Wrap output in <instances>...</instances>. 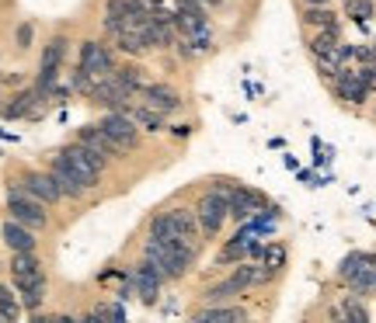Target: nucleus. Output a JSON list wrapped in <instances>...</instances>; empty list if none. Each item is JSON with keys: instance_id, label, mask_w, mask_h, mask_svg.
<instances>
[{"instance_id": "obj_6", "label": "nucleus", "mask_w": 376, "mask_h": 323, "mask_svg": "<svg viewBox=\"0 0 376 323\" xmlns=\"http://www.w3.org/2000/svg\"><path fill=\"white\" fill-rule=\"evenodd\" d=\"M8 212H11V219L25 222L28 229H42V226L49 222L46 202H39V198L28 195L25 188H11V191H8Z\"/></svg>"}, {"instance_id": "obj_33", "label": "nucleus", "mask_w": 376, "mask_h": 323, "mask_svg": "<svg viewBox=\"0 0 376 323\" xmlns=\"http://www.w3.org/2000/svg\"><path fill=\"white\" fill-rule=\"evenodd\" d=\"M373 53H376V49H373Z\"/></svg>"}, {"instance_id": "obj_13", "label": "nucleus", "mask_w": 376, "mask_h": 323, "mask_svg": "<svg viewBox=\"0 0 376 323\" xmlns=\"http://www.w3.org/2000/svg\"><path fill=\"white\" fill-rule=\"evenodd\" d=\"M334 91H338V98L341 101H348V105H366V94H369V84L359 77V70H338V77H334Z\"/></svg>"}, {"instance_id": "obj_27", "label": "nucleus", "mask_w": 376, "mask_h": 323, "mask_svg": "<svg viewBox=\"0 0 376 323\" xmlns=\"http://www.w3.org/2000/svg\"><path fill=\"white\" fill-rule=\"evenodd\" d=\"M341 316H348V320H355V323H369V309L352 295V299H345V309H341Z\"/></svg>"}, {"instance_id": "obj_25", "label": "nucleus", "mask_w": 376, "mask_h": 323, "mask_svg": "<svg viewBox=\"0 0 376 323\" xmlns=\"http://www.w3.org/2000/svg\"><path fill=\"white\" fill-rule=\"evenodd\" d=\"M345 11H348V18H352V21L366 25V21L373 18V0H348Z\"/></svg>"}, {"instance_id": "obj_26", "label": "nucleus", "mask_w": 376, "mask_h": 323, "mask_svg": "<svg viewBox=\"0 0 376 323\" xmlns=\"http://www.w3.org/2000/svg\"><path fill=\"white\" fill-rule=\"evenodd\" d=\"M306 25H317V28H338V21H334V15L327 11V4H324V8H310V11H306Z\"/></svg>"}, {"instance_id": "obj_22", "label": "nucleus", "mask_w": 376, "mask_h": 323, "mask_svg": "<svg viewBox=\"0 0 376 323\" xmlns=\"http://www.w3.org/2000/svg\"><path fill=\"white\" fill-rule=\"evenodd\" d=\"M244 316H247L244 309H237V306H220V302H213V306H206V309L195 313V320H206V323H230V320H244Z\"/></svg>"}, {"instance_id": "obj_28", "label": "nucleus", "mask_w": 376, "mask_h": 323, "mask_svg": "<svg viewBox=\"0 0 376 323\" xmlns=\"http://www.w3.org/2000/svg\"><path fill=\"white\" fill-rule=\"evenodd\" d=\"M366 257H369V254H348V257H345V261L338 264V274H341V278L348 281V278H352V271H355V268H359V264H362Z\"/></svg>"}, {"instance_id": "obj_18", "label": "nucleus", "mask_w": 376, "mask_h": 323, "mask_svg": "<svg viewBox=\"0 0 376 323\" xmlns=\"http://www.w3.org/2000/svg\"><path fill=\"white\" fill-rule=\"evenodd\" d=\"M122 112H126V115H129V119H133L143 132H164V129H167V125H164V119H167V115H161V112H157V108H150V105H133V101H129Z\"/></svg>"}, {"instance_id": "obj_10", "label": "nucleus", "mask_w": 376, "mask_h": 323, "mask_svg": "<svg viewBox=\"0 0 376 323\" xmlns=\"http://www.w3.org/2000/svg\"><path fill=\"white\" fill-rule=\"evenodd\" d=\"M98 125H101L108 136H115L126 150H136V146H140V132H143V129H140V125H136L126 112H108Z\"/></svg>"}, {"instance_id": "obj_31", "label": "nucleus", "mask_w": 376, "mask_h": 323, "mask_svg": "<svg viewBox=\"0 0 376 323\" xmlns=\"http://www.w3.org/2000/svg\"><path fill=\"white\" fill-rule=\"evenodd\" d=\"M202 4H209V8H220V4H223V0H202Z\"/></svg>"}, {"instance_id": "obj_29", "label": "nucleus", "mask_w": 376, "mask_h": 323, "mask_svg": "<svg viewBox=\"0 0 376 323\" xmlns=\"http://www.w3.org/2000/svg\"><path fill=\"white\" fill-rule=\"evenodd\" d=\"M32 35H35V32H32V25H22V28H18V46H22V49H28V46H32Z\"/></svg>"}, {"instance_id": "obj_2", "label": "nucleus", "mask_w": 376, "mask_h": 323, "mask_svg": "<svg viewBox=\"0 0 376 323\" xmlns=\"http://www.w3.org/2000/svg\"><path fill=\"white\" fill-rule=\"evenodd\" d=\"M199 216L195 209H171V212H157L150 219V236H164V240H185L192 247H199Z\"/></svg>"}, {"instance_id": "obj_16", "label": "nucleus", "mask_w": 376, "mask_h": 323, "mask_svg": "<svg viewBox=\"0 0 376 323\" xmlns=\"http://www.w3.org/2000/svg\"><path fill=\"white\" fill-rule=\"evenodd\" d=\"M258 209H265V195L261 191H254V188H234L230 191V219L247 222Z\"/></svg>"}, {"instance_id": "obj_5", "label": "nucleus", "mask_w": 376, "mask_h": 323, "mask_svg": "<svg viewBox=\"0 0 376 323\" xmlns=\"http://www.w3.org/2000/svg\"><path fill=\"white\" fill-rule=\"evenodd\" d=\"M254 285H258V264L240 261V264H237V271H234L230 278H223V281L209 285V288L202 292V299H206V302H227V299H234V295H244V292H247V288H254Z\"/></svg>"}, {"instance_id": "obj_7", "label": "nucleus", "mask_w": 376, "mask_h": 323, "mask_svg": "<svg viewBox=\"0 0 376 323\" xmlns=\"http://www.w3.org/2000/svg\"><path fill=\"white\" fill-rule=\"evenodd\" d=\"M67 49H70V39H67V35H53V39H49V46H46V53H42L39 80H35L39 91L49 94V91L56 87V73H60V63L67 60Z\"/></svg>"}, {"instance_id": "obj_19", "label": "nucleus", "mask_w": 376, "mask_h": 323, "mask_svg": "<svg viewBox=\"0 0 376 323\" xmlns=\"http://www.w3.org/2000/svg\"><path fill=\"white\" fill-rule=\"evenodd\" d=\"M0 236H4V243H8L11 250H35L32 229H28L25 222H18V219H8L4 226H0Z\"/></svg>"}, {"instance_id": "obj_30", "label": "nucleus", "mask_w": 376, "mask_h": 323, "mask_svg": "<svg viewBox=\"0 0 376 323\" xmlns=\"http://www.w3.org/2000/svg\"><path fill=\"white\" fill-rule=\"evenodd\" d=\"M327 0H306V8H324Z\"/></svg>"}, {"instance_id": "obj_23", "label": "nucleus", "mask_w": 376, "mask_h": 323, "mask_svg": "<svg viewBox=\"0 0 376 323\" xmlns=\"http://www.w3.org/2000/svg\"><path fill=\"white\" fill-rule=\"evenodd\" d=\"M112 73H115V77H119V80H122L126 87H133L136 94H140V91L147 87V77H143L147 70H143V67H136V63H126V67H115Z\"/></svg>"}, {"instance_id": "obj_8", "label": "nucleus", "mask_w": 376, "mask_h": 323, "mask_svg": "<svg viewBox=\"0 0 376 323\" xmlns=\"http://www.w3.org/2000/svg\"><path fill=\"white\" fill-rule=\"evenodd\" d=\"M81 70H88L98 84L115 70V53L108 49V46H101V42H84L81 46V63H77Z\"/></svg>"}, {"instance_id": "obj_15", "label": "nucleus", "mask_w": 376, "mask_h": 323, "mask_svg": "<svg viewBox=\"0 0 376 323\" xmlns=\"http://www.w3.org/2000/svg\"><path fill=\"white\" fill-rule=\"evenodd\" d=\"M49 174L56 177V184H60V191H63V198H84V191H88V184L74 174V167L56 153L53 160H49Z\"/></svg>"}, {"instance_id": "obj_20", "label": "nucleus", "mask_w": 376, "mask_h": 323, "mask_svg": "<svg viewBox=\"0 0 376 323\" xmlns=\"http://www.w3.org/2000/svg\"><path fill=\"white\" fill-rule=\"evenodd\" d=\"M348 285H352L355 295H369V292H376V254H369V257L352 271Z\"/></svg>"}, {"instance_id": "obj_32", "label": "nucleus", "mask_w": 376, "mask_h": 323, "mask_svg": "<svg viewBox=\"0 0 376 323\" xmlns=\"http://www.w3.org/2000/svg\"><path fill=\"white\" fill-rule=\"evenodd\" d=\"M0 320H4V313H0Z\"/></svg>"}, {"instance_id": "obj_14", "label": "nucleus", "mask_w": 376, "mask_h": 323, "mask_svg": "<svg viewBox=\"0 0 376 323\" xmlns=\"http://www.w3.org/2000/svg\"><path fill=\"white\" fill-rule=\"evenodd\" d=\"M140 98H143V105L157 108L161 115H174V112L181 108V94H178L174 87H167V84H147V87L140 91Z\"/></svg>"}, {"instance_id": "obj_11", "label": "nucleus", "mask_w": 376, "mask_h": 323, "mask_svg": "<svg viewBox=\"0 0 376 323\" xmlns=\"http://www.w3.org/2000/svg\"><path fill=\"white\" fill-rule=\"evenodd\" d=\"M22 188L28 195H35L39 202H46V205H53V202L63 198V191H60V184H56V177L49 171H25L22 174Z\"/></svg>"}, {"instance_id": "obj_9", "label": "nucleus", "mask_w": 376, "mask_h": 323, "mask_svg": "<svg viewBox=\"0 0 376 323\" xmlns=\"http://www.w3.org/2000/svg\"><path fill=\"white\" fill-rule=\"evenodd\" d=\"M77 143H84V146H91L95 153H101L105 160H115V157H126L129 150L115 139V136H108L101 125H84L81 132H77Z\"/></svg>"}, {"instance_id": "obj_21", "label": "nucleus", "mask_w": 376, "mask_h": 323, "mask_svg": "<svg viewBox=\"0 0 376 323\" xmlns=\"http://www.w3.org/2000/svg\"><path fill=\"white\" fill-rule=\"evenodd\" d=\"M129 8H133V0H108V8H105V18H101V28H105V35H112V39H115V35L122 32Z\"/></svg>"}, {"instance_id": "obj_12", "label": "nucleus", "mask_w": 376, "mask_h": 323, "mask_svg": "<svg viewBox=\"0 0 376 323\" xmlns=\"http://www.w3.org/2000/svg\"><path fill=\"white\" fill-rule=\"evenodd\" d=\"M133 285H136V295H140V302L143 306H154L157 299H161V285H164V278H161V271L143 257L140 261V268L133 271Z\"/></svg>"}, {"instance_id": "obj_3", "label": "nucleus", "mask_w": 376, "mask_h": 323, "mask_svg": "<svg viewBox=\"0 0 376 323\" xmlns=\"http://www.w3.org/2000/svg\"><path fill=\"white\" fill-rule=\"evenodd\" d=\"M230 191L234 188H209L199 202H195V216H199V229L206 240H216L223 222L230 219Z\"/></svg>"}, {"instance_id": "obj_17", "label": "nucleus", "mask_w": 376, "mask_h": 323, "mask_svg": "<svg viewBox=\"0 0 376 323\" xmlns=\"http://www.w3.org/2000/svg\"><path fill=\"white\" fill-rule=\"evenodd\" d=\"M42 98H46V91H39V87H25L22 94L11 98V105L4 108V119H35Z\"/></svg>"}, {"instance_id": "obj_1", "label": "nucleus", "mask_w": 376, "mask_h": 323, "mask_svg": "<svg viewBox=\"0 0 376 323\" xmlns=\"http://www.w3.org/2000/svg\"><path fill=\"white\" fill-rule=\"evenodd\" d=\"M143 257L161 271L164 281H178V278H185V271L195 264L199 247H192V243H185V240L147 236V243H143Z\"/></svg>"}, {"instance_id": "obj_24", "label": "nucleus", "mask_w": 376, "mask_h": 323, "mask_svg": "<svg viewBox=\"0 0 376 323\" xmlns=\"http://www.w3.org/2000/svg\"><path fill=\"white\" fill-rule=\"evenodd\" d=\"M0 313H4V320H18L22 316V299L0 281Z\"/></svg>"}, {"instance_id": "obj_4", "label": "nucleus", "mask_w": 376, "mask_h": 323, "mask_svg": "<svg viewBox=\"0 0 376 323\" xmlns=\"http://www.w3.org/2000/svg\"><path fill=\"white\" fill-rule=\"evenodd\" d=\"M60 157L74 167V174L88 184V191L91 188H98V181H101V171H105V157L101 153H95L91 146H84V143H70V146H63L60 150Z\"/></svg>"}]
</instances>
